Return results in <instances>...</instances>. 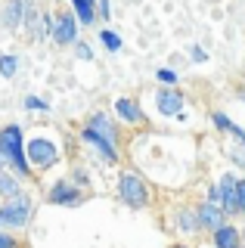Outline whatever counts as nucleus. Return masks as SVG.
I'll list each match as a JSON object with an SVG mask.
<instances>
[{"label": "nucleus", "instance_id": "1", "mask_svg": "<svg viewBox=\"0 0 245 248\" xmlns=\"http://www.w3.org/2000/svg\"><path fill=\"white\" fill-rule=\"evenodd\" d=\"M0 149L10 158V168L16 170V177H22V180L34 177V168L28 165V158H25V137H22L19 124H6V127L0 130Z\"/></svg>", "mask_w": 245, "mask_h": 248}, {"label": "nucleus", "instance_id": "2", "mask_svg": "<svg viewBox=\"0 0 245 248\" xmlns=\"http://www.w3.org/2000/svg\"><path fill=\"white\" fill-rule=\"evenodd\" d=\"M31 211H34V208H31V199H28L25 192L6 199L3 205H0V230H22V227H28Z\"/></svg>", "mask_w": 245, "mask_h": 248}, {"label": "nucleus", "instance_id": "3", "mask_svg": "<svg viewBox=\"0 0 245 248\" xmlns=\"http://www.w3.org/2000/svg\"><path fill=\"white\" fill-rule=\"evenodd\" d=\"M149 186L143 180L140 174H134V170H124V174L118 177V199L124 202L127 208H146L149 205Z\"/></svg>", "mask_w": 245, "mask_h": 248}, {"label": "nucleus", "instance_id": "4", "mask_svg": "<svg viewBox=\"0 0 245 248\" xmlns=\"http://www.w3.org/2000/svg\"><path fill=\"white\" fill-rule=\"evenodd\" d=\"M25 158H28V165L37 168V170L53 168L59 161V146L53 143L50 137H34V140L25 143Z\"/></svg>", "mask_w": 245, "mask_h": 248}, {"label": "nucleus", "instance_id": "5", "mask_svg": "<svg viewBox=\"0 0 245 248\" xmlns=\"http://www.w3.org/2000/svg\"><path fill=\"white\" fill-rule=\"evenodd\" d=\"M34 19H37L34 0H6V6H3V25L10 28V31H16L19 25L22 28H31Z\"/></svg>", "mask_w": 245, "mask_h": 248}, {"label": "nucleus", "instance_id": "6", "mask_svg": "<svg viewBox=\"0 0 245 248\" xmlns=\"http://www.w3.org/2000/svg\"><path fill=\"white\" fill-rule=\"evenodd\" d=\"M81 140L93 146V152L106 161V165H118V146H112L106 137H99L93 127H84V130H81Z\"/></svg>", "mask_w": 245, "mask_h": 248}, {"label": "nucleus", "instance_id": "7", "mask_svg": "<svg viewBox=\"0 0 245 248\" xmlns=\"http://www.w3.org/2000/svg\"><path fill=\"white\" fill-rule=\"evenodd\" d=\"M50 37L59 46H72L75 41H78V19H75L72 13H62L56 22H53V34Z\"/></svg>", "mask_w": 245, "mask_h": 248}, {"label": "nucleus", "instance_id": "8", "mask_svg": "<svg viewBox=\"0 0 245 248\" xmlns=\"http://www.w3.org/2000/svg\"><path fill=\"white\" fill-rule=\"evenodd\" d=\"M47 202L50 205H81V189L72 180H59V183L50 186Z\"/></svg>", "mask_w": 245, "mask_h": 248}, {"label": "nucleus", "instance_id": "9", "mask_svg": "<svg viewBox=\"0 0 245 248\" xmlns=\"http://www.w3.org/2000/svg\"><path fill=\"white\" fill-rule=\"evenodd\" d=\"M155 106H158V112L165 115V118H180L183 115V96L174 87H162L155 93Z\"/></svg>", "mask_w": 245, "mask_h": 248}, {"label": "nucleus", "instance_id": "10", "mask_svg": "<svg viewBox=\"0 0 245 248\" xmlns=\"http://www.w3.org/2000/svg\"><path fill=\"white\" fill-rule=\"evenodd\" d=\"M217 192H220V208H224V214H239V196H236V177L233 174H220Z\"/></svg>", "mask_w": 245, "mask_h": 248}, {"label": "nucleus", "instance_id": "11", "mask_svg": "<svg viewBox=\"0 0 245 248\" xmlns=\"http://www.w3.org/2000/svg\"><path fill=\"white\" fill-rule=\"evenodd\" d=\"M196 214H199V227L208 230V232H214V230L220 227V223H227L224 208L211 205V202H202V205H196Z\"/></svg>", "mask_w": 245, "mask_h": 248}, {"label": "nucleus", "instance_id": "12", "mask_svg": "<svg viewBox=\"0 0 245 248\" xmlns=\"http://www.w3.org/2000/svg\"><path fill=\"white\" fill-rule=\"evenodd\" d=\"M211 245L214 248H242L239 227H233V223H220V227L211 232Z\"/></svg>", "mask_w": 245, "mask_h": 248}, {"label": "nucleus", "instance_id": "13", "mask_svg": "<svg viewBox=\"0 0 245 248\" xmlns=\"http://www.w3.org/2000/svg\"><path fill=\"white\" fill-rule=\"evenodd\" d=\"M115 115H118L124 124H143V121H146L143 108L137 106V99H131V96H118V99H115Z\"/></svg>", "mask_w": 245, "mask_h": 248}, {"label": "nucleus", "instance_id": "14", "mask_svg": "<svg viewBox=\"0 0 245 248\" xmlns=\"http://www.w3.org/2000/svg\"><path fill=\"white\" fill-rule=\"evenodd\" d=\"M87 127H93L99 137H106L112 146H118V127H115V121L109 118V115H103V112H96L93 118H90V124Z\"/></svg>", "mask_w": 245, "mask_h": 248}, {"label": "nucleus", "instance_id": "15", "mask_svg": "<svg viewBox=\"0 0 245 248\" xmlns=\"http://www.w3.org/2000/svg\"><path fill=\"white\" fill-rule=\"evenodd\" d=\"M174 220H177V230L180 232H186V236H196L199 230V214H196V208L193 205H183V208H177V217H174Z\"/></svg>", "mask_w": 245, "mask_h": 248}, {"label": "nucleus", "instance_id": "16", "mask_svg": "<svg viewBox=\"0 0 245 248\" xmlns=\"http://www.w3.org/2000/svg\"><path fill=\"white\" fill-rule=\"evenodd\" d=\"M22 192V177L10 174L6 168H0V199H13Z\"/></svg>", "mask_w": 245, "mask_h": 248}, {"label": "nucleus", "instance_id": "17", "mask_svg": "<svg viewBox=\"0 0 245 248\" xmlns=\"http://www.w3.org/2000/svg\"><path fill=\"white\" fill-rule=\"evenodd\" d=\"M75 13H78V22L81 25H93L96 19V0H72Z\"/></svg>", "mask_w": 245, "mask_h": 248}, {"label": "nucleus", "instance_id": "18", "mask_svg": "<svg viewBox=\"0 0 245 248\" xmlns=\"http://www.w3.org/2000/svg\"><path fill=\"white\" fill-rule=\"evenodd\" d=\"M16 72H19V59L10 56V53H3V56H0V78L10 81V78H16Z\"/></svg>", "mask_w": 245, "mask_h": 248}, {"label": "nucleus", "instance_id": "19", "mask_svg": "<svg viewBox=\"0 0 245 248\" xmlns=\"http://www.w3.org/2000/svg\"><path fill=\"white\" fill-rule=\"evenodd\" d=\"M99 41L106 44V50H109V53H118V50H121V37L115 34V31H109V28L99 31Z\"/></svg>", "mask_w": 245, "mask_h": 248}, {"label": "nucleus", "instance_id": "20", "mask_svg": "<svg viewBox=\"0 0 245 248\" xmlns=\"http://www.w3.org/2000/svg\"><path fill=\"white\" fill-rule=\"evenodd\" d=\"M25 108H31V112H50V103L41 96H25Z\"/></svg>", "mask_w": 245, "mask_h": 248}, {"label": "nucleus", "instance_id": "21", "mask_svg": "<svg viewBox=\"0 0 245 248\" xmlns=\"http://www.w3.org/2000/svg\"><path fill=\"white\" fill-rule=\"evenodd\" d=\"M155 78L165 84V87H174V84H177V72H174V68H158Z\"/></svg>", "mask_w": 245, "mask_h": 248}, {"label": "nucleus", "instance_id": "22", "mask_svg": "<svg viewBox=\"0 0 245 248\" xmlns=\"http://www.w3.org/2000/svg\"><path fill=\"white\" fill-rule=\"evenodd\" d=\"M68 180H72L75 186H87V170H84V168H75V170H72V177H68Z\"/></svg>", "mask_w": 245, "mask_h": 248}, {"label": "nucleus", "instance_id": "23", "mask_svg": "<svg viewBox=\"0 0 245 248\" xmlns=\"http://www.w3.org/2000/svg\"><path fill=\"white\" fill-rule=\"evenodd\" d=\"M0 248H19V242H16V239H13L6 230H0Z\"/></svg>", "mask_w": 245, "mask_h": 248}, {"label": "nucleus", "instance_id": "24", "mask_svg": "<svg viewBox=\"0 0 245 248\" xmlns=\"http://www.w3.org/2000/svg\"><path fill=\"white\" fill-rule=\"evenodd\" d=\"M75 53H78V59H93L90 46H87V44H81V41H75Z\"/></svg>", "mask_w": 245, "mask_h": 248}, {"label": "nucleus", "instance_id": "25", "mask_svg": "<svg viewBox=\"0 0 245 248\" xmlns=\"http://www.w3.org/2000/svg\"><path fill=\"white\" fill-rule=\"evenodd\" d=\"M236 196H239V214H245V180H236Z\"/></svg>", "mask_w": 245, "mask_h": 248}, {"label": "nucleus", "instance_id": "26", "mask_svg": "<svg viewBox=\"0 0 245 248\" xmlns=\"http://www.w3.org/2000/svg\"><path fill=\"white\" fill-rule=\"evenodd\" d=\"M189 59H193V62H205L208 56H205V50H202V46H193V50H189Z\"/></svg>", "mask_w": 245, "mask_h": 248}, {"label": "nucleus", "instance_id": "27", "mask_svg": "<svg viewBox=\"0 0 245 248\" xmlns=\"http://www.w3.org/2000/svg\"><path fill=\"white\" fill-rule=\"evenodd\" d=\"M96 6H99V16H103V19H109V16H112V10H109V0H96Z\"/></svg>", "mask_w": 245, "mask_h": 248}, {"label": "nucleus", "instance_id": "28", "mask_svg": "<svg viewBox=\"0 0 245 248\" xmlns=\"http://www.w3.org/2000/svg\"><path fill=\"white\" fill-rule=\"evenodd\" d=\"M0 168H10V158L3 155V149H0Z\"/></svg>", "mask_w": 245, "mask_h": 248}, {"label": "nucleus", "instance_id": "29", "mask_svg": "<svg viewBox=\"0 0 245 248\" xmlns=\"http://www.w3.org/2000/svg\"><path fill=\"white\" fill-rule=\"evenodd\" d=\"M171 248H186V245H171Z\"/></svg>", "mask_w": 245, "mask_h": 248}, {"label": "nucleus", "instance_id": "30", "mask_svg": "<svg viewBox=\"0 0 245 248\" xmlns=\"http://www.w3.org/2000/svg\"><path fill=\"white\" fill-rule=\"evenodd\" d=\"M242 99H245V90H242Z\"/></svg>", "mask_w": 245, "mask_h": 248}, {"label": "nucleus", "instance_id": "31", "mask_svg": "<svg viewBox=\"0 0 245 248\" xmlns=\"http://www.w3.org/2000/svg\"><path fill=\"white\" fill-rule=\"evenodd\" d=\"M211 248H214V245H211Z\"/></svg>", "mask_w": 245, "mask_h": 248}]
</instances>
